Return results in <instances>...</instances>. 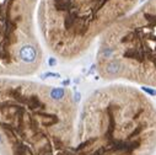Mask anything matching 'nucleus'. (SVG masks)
<instances>
[{"label": "nucleus", "mask_w": 156, "mask_h": 155, "mask_svg": "<svg viewBox=\"0 0 156 155\" xmlns=\"http://www.w3.org/2000/svg\"><path fill=\"white\" fill-rule=\"evenodd\" d=\"M122 84L96 89L77 117L74 146L59 155H140L156 145V106Z\"/></svg>", "instance_id": "f257e3e1"}, {"label": "nucleus", "mask_w": 156, "mask_h": 155, "mask_svg": "<svg viewBox=\"0 0 156 155\" xmlns=\"http://www.w3.org/2000/svg\"><path fill=\"white\" fill-rule=\"evenodd\" d=\"M135 0H43L38 15L47 48L63 62L84 56Z\"/></svg>", "instance_id": "f03ea898"}, {"label": "nucleus", "mask_w": 156, "mask_h": 155, "mask_svg": "<svg viewBox=\"0 0 156 155\" xmlns=\"http://www.w3.org/2000/svg\"><path fill=\"white\" fill-rule=\"evenodd\" d=\"M95 68L103 80L156 89V0L101 36Z\"/></svg>", "instance_id": "7ed1b4c3"}, {"label": "nucleus", "mask_w": 156, "mask_h": 155, "mask_svg": "<svg viewBox=\"0 0 156 155\" xmlns=\"http://www.w3.org/2000/svg\"><path fill=\"white\" fill-rule=\"evenodd\" d=\"M140 90L144 91V92H145L146 95H149V96H156V89H154V88H150V86H141Z\"/></svg>", "instance_id": "20e7f679"}]
</instances>
